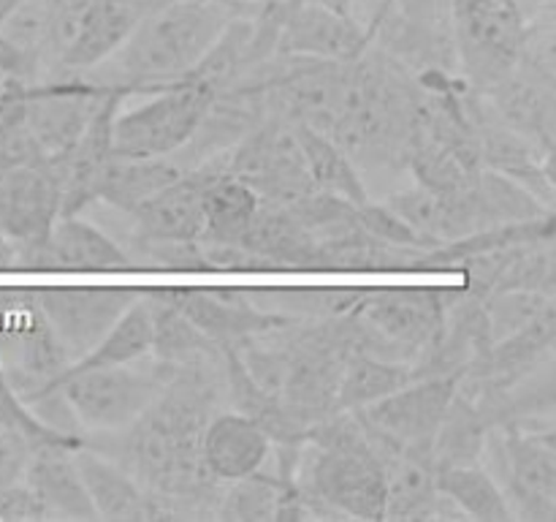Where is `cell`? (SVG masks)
I'll use <instances>...</instances> for the list:
<instances>
[{
	"mask_svg": "<svg viewBox=\"0 0 556 522\" xmlns=\"http://www.w3.org/2000/svg\"><path fill=\"white\" fill-rule=\"evenodd\" d=\"M296 139L302 147L304 166H307L309 183L318 194L337 196L342 201H351V204H364L369 201L367 183H364L362 172H358L356 163L351 161L345 150L331 139L324 130L307 128V125H296Z\"/></svg>",
	"mask_w": 556,
	"mask_h": 522,
	"instance_id": "44dd1931",
	"label": "cell"
},
{
	"mask_svg": "<svg viewBox=\"0 0 556 522\" xmlns=\"http://www.w3.org/2000/svg\"><path fill=\"white\" fill-rule=\"evenodd\" d=\"M217 92L206 82H172L123 92L112 117V152L123 158H168L185 150Z\"/></svg>",
	"mask_w": 556,
	"mask_h": 522,
	"instance_id": "3957f363",
	"label": "cell"
},
{
	"mask_svg": "<svg viewBox=\"0 0 556 522\" xmlns=\"http://www.w3.org/2000/svg\"><path fill=\"white\" fill-rule=\"evenodd\" d=\"M514 9L525 22L543 20V16H556V0H514Z\"/></svg>",
	"mask_w": 556,
	"mask_h": 522,
	"instance_id": "d6a6232c",
	"label": "cell"
},
{
	"mask_svg": "<svg viewBox=\"0 0 556 522\" xmlns=\"http://www.w3.org/2000/svg\"><path fill=\"white\" fill-rule=\"evenodd\" d=\"M261 210V196L244 179L220 172L204 188V234L210 243L239 245Z\"/></svg>",
	"mask_w": 556,
	"mask_h": 522,
	"instance_id": "603a6c76",
	"label": "cell"
},
{
	"mask_svg": "<svg viewBox=\"0 0 556 522\" xmlns=\"http://www.w3.org/2000/svg\"><path fill=\"white\" fill-rule=\"evenodd\" d=\"M20 3H22V0H0V22H3L5 16H9L11 11H14Z\"/></svg>",
	"mask_w": 556,
	"mask_h": 522,
	"instance_id": "836d02e7",
	"label": "cell"
},
{
	"mask_svg": "<svg viewBox=\"0 0 556 522\" xmlns=\"http://www.w3.org/2000/svg\"><path fill=\"white\" fill-rule=\"evenodd\" d=\"M481 465L503 487L514 520H556L554 427L530 430L519 424H492L481 451Z\"/></svg>",
	"mask_w": 556,
	"mask_h": 522,
	"instance_id": "5b68a950",
	"label": "cell"
},
{
	"mask_svg": "<svg viewBox=\"0 0 556 522\" xmlns=\"http://www.w3.org/2000/svg\"><path fill=\"white\" fill-rule=\"evenodd\" d=\"M228 172V156L210 158L188 169L128 212L130 226L157 239H201L204 234V188L215 174Z\"/></svg>",
	"mask_w": 556,
	"mask_h": 522,
	"instance_id": "7c38bea8",
	"label": "cell"
},
{
	"mask_svg": "<svg viewBox=\"0 0 556 522\" xmlns=\"http://www.w3.org/2000/svg\"><path fill=\"white\" fill-rule=\"evenodd\" d=\"M286 487H291V484H282L275 473H266V468L253 476L233 478V482L223 484L220 493H217L212 517L239 522L275 520V509Z\"/></svg>",
	"mask_w": 556,
	"mask_h": 522,
	"instance_id": "83f0119b",
	"label": "cell"
},
{
	"mask_svg": "<svg viewBox=\"0 0 556 522\" xmlns=\"http://www.w3.org/2000/svg\"><path fill=\"white\" fill-rule=\"evenodd\" d=\"M237 14L250 11L231 0H155L130 36L85 76L123 92L188 79Z\"/></svg>",
	"mask_w": 556,
	"mask_h": 522,
	"instance_id": "6da1fadb",
	"label": "cell"
},
{
	"mask_svg": "<svg viewBox=\"0 0 556 522\" xmlns=\"http://www.w3.org/2000/svg\"><path fill=\"white\" fill-rule=\"evenodd\" d=\"M459 375H429L356 408V419L375 451H413L432 457V440L454 400ZM434 462V460H432Z\"/></svg>",
	"mask_w": 556,
	"mask_h": 522,
	"instance_id": "52a82bcc",
	"label": "cell"
},
{
	"mask_svg": "<svg viewBox=\"0 0 556 522\" xmlns=\"http://www.w3.org/2000/svg\"><path fill=\"white\" fill-rule=\"evenodd\" d=\"M81 444L41 440L33 444L22 482L33 489L52 520H98L90 504L74 451Z\"/></svg>",
	"mask_w": 556,
	"mask_h": 522,
	"instance_id": "2e32d148",
	"label": "cell"
},
{
	"mask_svg": "<svg viewBox=\"0 0 556 522\" xmlns=\"http://www.w3.org/2000/svg\"><path fill=\"white\" fill-rule=\"evenodd\" d=\"M271 435L253 417L233 408L212 413L199 440L201 465L220 484L264 471L271 460Z\"/></svg>",
	"mask_w": 556,
	"mask_h": 522,
	"instance_id": "4fadbf2b",
	"label": "cell"
},
{
	"mask_svg": "<svg viewBox=\"0 0 556 522\" xmlns=\"http://www.w3.org/2000/svg\"><path fill=\"white\" fill-rule=\"evenodd\" d=\"M369 44L367 30L345 9L326 0H302L288 11L277 54L353 63L367 52Z\"/></svg>",
	"mask_w": 556,
	"mask_h": 522,
	"instance_id": "8fae6325",
	"label": "cell"
},
{
	"mask_svg": "<svg viewBox=\"0 0 556 522\" xmlns=\"http://www.w3.org/2000/svg\"><path fill=\"white\" fill-rule=\"evenodd\" d=\"M112 92L117 90L101 87L87 76H49L27 85V128L43 161L71 150Z\"/></svg>",
	"mask_w": 556,
	"mask_h": 522,
	"instance_id": "ba28073f",
	"label": "cell"
},
{
	"mask_svg": "<svg viewBox=\"0 0 556 522\" xmlns=\"http://www.w3.org/2000/svg\"><path fill=\"white\" fill-rule=\"evenodd\" d=\"M174 364L152 353L125 364L65 370L60 381L65 402L85 433H114L134 424L168 384Z\"/></svg>",
	"mask_w": 556,
	"mask_h": 522,
	"instance_id": "277c9868",
	"label": "cell"
},
{
	"mask_svg": "<svg viewBox=\"0 0 556 522\" xmlns=\"http://www.w3.org/2000/svg\"><path fill=\"white\" fill-rule=\"evenodd\" d=\"M166 297L220 346H239L248 337L291 324L280 315L255 310L242 297V288H163Z\"/></svg>",
	"mask_w": 556,
	"mask_h": 522,
	"instance_id": "9a60e30c",
	"label": "cell"
},
{
	"mask_svg": "<svg viewBox=\"0 0 556 522\" xmlns=\"http://www.w3.org/2000/svg\"><path fill=\"white\" fill-rule=\"evenodd\" d=\"M416 378L413 362H396V359H383L351 348L348 357L342 359L334 406L337 411H356V408L369 406Z\"/></svg>",
	"mask_w": 556,
	"mask_h": 522,
	"instance_id": "7402d4cb",
	"label": "cell"
},
{
	"mask_svg": "<svg viewBox=\"0 0 556 522\" xmlns=\"http://www.w3.org/2000/svg\"><path fill=\"white\" fill-rule=\"evenodd\" d=\"M152 351V313L147 299L141 297L109 326L106 335L90 348L81 359L71 362V368H106V364H125L147 357Z\"/></svg>",
	"mask_w": 556,
	"mask_h": 522,
	"instance_id": "484cf974",
	"label": "cell"
},
{
	"mask_svg": "<svg viewBox=\"0 0 556 522\" xmlns=\"http://www.w3.org/2000/svg\"><path fill=\"white\" fill-rule=\"evenodd\" d=\"M25 92L22 82L0 79V177L43 161L27 128Z\"/></svg>",
	"mask_w": 556,
	"mask_h": 522,
	"instance_id": "4316f807",
	"label": "cell"
},
{
	"mask_svg": "<svg viewBox=\"0 0 556 522\" xmlns=\"http://www.w3.org/2000/svg\"><path fill=\"white\" fill-rule=\"evenodd\" d=\"M74 457L98 520L144 522L168 517L155 495L147 493L117 460L87 444H81Z\"/></svg>",
	"mask_w": 556,
	"mask_h": 522,
	"instance_id": "e0dca14e",
	"label": "cell"
},
{
	"mask_svg": "<svg viewBox=\"0 0 556 522\" xmlns=\"http://www.w3.org/2000/svg\"><path fill=\"white\" fill-rule=\"evenodd\" d=\"M152 3L155 0H90L74 41L49 76H85L96 69L130 36Z\"/></svg>",
	"mask_w": 556,
	"mask_h": 522,
	"instance_id": "ac0fdd59",
	"label": "cell"
},
{
	"mask_svg": "<svg viewBox=\"0 0 556 522\" xmlns=\"http://www.w3.org/2000/svg\"><path fill=\"white\" fill-rule=\"evenodd\" d=\"M33 440L25 438L20 430L0 424V487L22 482L27 460H30Z\"/></svg>",
	"mask_w": 556,
	"mask_h": 522,
	"instance_id": "4dcf8cb0",
	"label": "cell"
},
{
	"mask_svg": "<svg viewBox=\"0 0 556 522\" xmlns=\"http://www.w3.org/2000/svg\"><path fill=\"white\" fill-rule=\"evenodd\" d=\"M188 172L179 156L168 158H109L106 169L98 183V199L101 204L114 207V210L130 212L136 204L150 199L161 188L172 185Z\"/></svg>",
	"mask_w": 556,
	"mask_h": 522,
	"instance_id": "ffe728a7",
	"label": "cell"
},
{
	"mask_svg": "<svg viewBox=\"0 0 556 522\" xmlns=\"http://www.w3.org/2000/svg\"><path fill=\"white\" fill-rule=\"evenodd\" d=\"M489 427L492 424H489L481 406L456 384L454 400H451L448 411H445L443 422L438 427V435L432 440L434 468L481 462V451L483 444H486Z\"/></svg>",
	"mask_w": 556,
	"mask_h": 522,
	"instance_id": "d4e9b609",
	"label": "cell"
},
{
	"mask_svg": "<svg viewBox=\"0 0 556 522\" xmlns=\"http://www.w3.org/2000/svg\"><path fill=\"white\" fill-rule=\"evenodd\" d=\"M434 484H438V493L445 495V498L462 511L465 520H478V522L514 520V511H510L503 487L494 482V476L481 465V462L438 468V473H434Z\"/></svg>",
	"mask_w": 556,
	"mask_h": 522,
	"instance_id": "cb8c5ba5",
	"label": "cell"
},
{
	"mask_svg": "<svg viewBox=\"0 0 556 522\" xmlns=\"http://www.w3.org/2000/svg\"><path fill=\"white\" fill-rule=\"evenodd\" d=\"M0 424H9V427L20 430L25 438H30L33 444H41V440H68V444H81L79 435H65L58 430L47 427L43 422H38L33 417L30 408L20 400V395L11 386L9 375H5L3 364H0Z\"/></svg>",
	"mask_w": 556,
	"mask_h": 522,
	"instance_id": "f1b7e54d",
	"label": "cell"
},
{
	"mask_svg": "<svg viewBox=\"0 0 556 522\" xmlns=\"http://www.w3.org/2000/svg\"><path fill=\"white\" fill-rule=\"evenodd\" d=\"M367 288H315V286H255L242 288V297L255 310L286 321L345 319L364 299Z\"/></svg>",
	"mask_w": 556,
	"mask_h": 522,
	"instance_id": "d6986e66",
	"label": "cell"
},
{
	"mask_svg": "<svg viewBox=\"0 0 556 522\" xmlns=\"http://www.w3.org/2000/svg\"><path fill=\"white\" fill-rule=\"evenodd\" d=\"M141 288L134 286H43L33 288L43 321L71 362L85 357L109 326L139 299Z\"/></svg>",
	"mask_w": 556,
	"mask_h": 522,
	"instance_id": "9c48e42d",
	"label": "cell"
},
{
	"mask_svg": "<svg viewBox=\"0 0 556 522\" xmlns=\"http://www.w3.org/2000/svg\"><path fill=\"white\" fill-rule=\"evenodd\" d=\"M60 217V188L47 161L0 177V232L11 245L41 243Z\"/></svg>",
	"mask_w": 556,
	"mask_h": 522,
	"instance_id": "5bb4252c",
	"label": "cell"
},
{
	"mask_svg": "<svg viewBox=\"0 0 556 522\" xmlns=\"http://www.w3.org/2000/svg\"><path fill=\"white\" fill-rule=\"evenodd\" d=\"M356 223L364 232L372 234L375 239H383V243L402 245V248H434L427 237H421L416 228L407 226V223L386 204H372V201L358 204Z\"/></svg>",
	"mask_w": 556,
	"mask_h": 522,
	"instance_id": "f546056e",
	"label": "cell"
},
{
	"mask_svg": "<svg viewBox=\"0 0 556 522\" xmlns=\"http://www.w3.org/2000/svg\"><path fill=\"white\" fill-rule=\"evenodd\" d=\"M525 27L503 0H448L454 60L470 90L486 92L516 69Z\"/></svg>",
	"mask_w": 556,
	"mask_h": 522,
	"instance_id": "8992f818",
	"label": "cell"
},
{
	"mask_svg": "<svg viewBox=\"0 0 556 522\" xmlns=\"http://www.w3.org/2000/svg\"><path fill=\"white\" fill-rule=\"evenodd\" d=\"M451 288H367L351 319V348L413 362L443 337Z\"/></svg>",
	"mask_w": 556,
	"mask_h": 522,
	"instance_id": "7a4b0ae2",
	"label": "cell"
},
{
	"mask_svg": "<svg viewBox=\"0 0 556 522\" xmlns=\"http://www.w3.org/2000/svg\"><path fill=\"white\" fill-rule=\"evenodd\" d=\"M16 272H130L123 245L81 212L60 215L41 243L14 250Z\"/></svg>",
	"mask_w": 556,
	"mask_h": 522,
	"instance_id": "30bf717a",
	"label": "cell"
},
{
	"mask_svg": "<svg viewBox=\"0 0 556 522\" xmlns=\"http://www.w3.org/2000/svg\"><path fill=\"white\" fill-rule=\"evenodd\" d=\"M0 520H52L25 482L0 487Z\"/></svg>",
	"mask_w": 556,
	"mask_h": 522,
	"instance_id": "1f68e13d",
	"label": "cell"
}]
</instances>
